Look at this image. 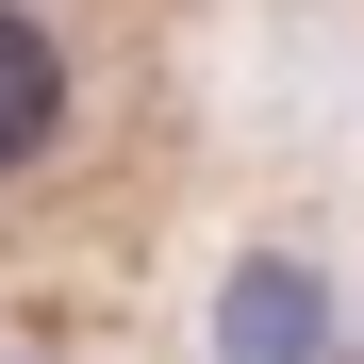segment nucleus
<instances>
[{"mask_svg":"<svg viewBox=\"0 0 364 364\" xmlns=\"http://www.w3.org/2000/svg\"><path fill=\"white\" fill-rule=\"evenodd\" d=\"M331 265L315 249H232V282H215V315H199V348L215 364H331Z\"/></svg>","mask_w":364,"mask_h":364,"instance_id":"1","label":"nucleus"},{"mask_svg":"<svg viewBox=\"0 0 364 364\" xmlns=\"http://www.w3.org/2000/svg\"><path fill=\"white\" fill-rule=\"evenodd\" d=\"M50 133H67V33L0 0V182H17V166H50Z\"/></svg>","mask_w":364,"mask_h":364,"instance_id":"2","label":"nucleus"}]
</instances>
